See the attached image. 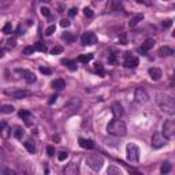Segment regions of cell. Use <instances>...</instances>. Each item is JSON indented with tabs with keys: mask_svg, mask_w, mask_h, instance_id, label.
Wrapping results in <instances>:
<instances>
[{
	"mask_svg": "<svg viewBox=\"0 0 175 175\" xmlns=\"http://www.w3.org/2000/svg\"><path fill=\"white\" fill-rule=\"evenodd\" d=\"M79 105H81V101L78 100V99H71V100H68L66 104H64V110H68V111H75V110H78L79 108Z\"/></svg>",
	"mask_w": 175,
	"mask_h": 175,
	"instance_id": "12",
	"label": "cell"
},
{
	"mask_svg": "<svg viewBox=\"0 0 175 175\" xmlns=\"http://www.w3.org/2000/svg\"><path fill=\"white\" fill-rule=\"evenodd\" d=\"M30 116H32V112L27 111V110H21V111H19V118L25 119V121L30 119Z\"/></svg>",
	"mask_w": 175,
	"mask_h": 175,
	"instance_id": "29",
	"label": "cell"
},
{
	"mask_svg": "<svg viewBox=\"0 0 175 175\" xmlns=\"http://www.w3.org/2000/svg\"><path fill=\"white\" fill-rule=\"evenodd\" d=\"M77 7H73V8H70V11H68V15H70V17H75V15H77Z\"/></svg>",
	"mask_w": 175,
	"mask_h": 175,
	"instance_id": "46",
	"label": "cell"
},
{
	"mask_svg": "<svg viewBox=\"0 0 175 175\" xmlns=\"http://www.w3.org/2000/svg\"><path fill=\"white\" fill-rule=\"evenodd\" d=\"M107 131L112 135H118V137H123L127 134V127L123 121H119L118 118H114L107 126Z\"/></svg>",
	"mask_w": 175,
	"mask_h": 175,
	"instance_id": "2",
	"label": "cell"
},
{
	"mask_svg": "<svg viewBox=\"0 0 175 175\" xmlns=\"http://www.w3.org/2000/svg\"><path fill=\"white\" fill-rule=\"evenodd\" d=\"M27 26H29V25H26V26H22V24H21L19 26H18V29H17V33H18V34H24Z\"/></svg>",
	"mask_w": 175,
	"mask_h": 175,
	"instance_id": "40",
	"label": "cell"
},
{
	"mask_svg": "<svg viewBox=\"0 0 175 175\" xmlns=\"http://www.w3.org/2000/svg\"><path fill=\"white\" fill-rule=\"evenodd\" d=\"M107 174H110V175H122V170L118 168V167H115V165H111V167L107 170Z\"/></svg>",
	"mask_w": 175,
	"mask_h": 175,
	"instance_id": "27",
	"label": "cell"
},
{
	"mask_svg": "<svg viewBox=\"0 0 175 175\" xmlns=\"http://www.w3.org/2000/svg\"><path fill=\"white\" fill-rule=\"evenodd\" d=\"M138 63H140V60H138L137 56H133L131 52H126L125 62H123V66H125L126 68H135L138 66Z\"/></svg>",
	"mask_w": 175,
	"mask_h": 175,
	"instance_id": "7",
	"label": "cell"
},
{
	"mask_svg": "<svg viewBox=\"0 0 175 175\" xmlns=\"http://www.w3.org/2000/svg\"><path fill=\"white\" fill-rule=\"evenodd\" d=\"M94 73H96V74H99L100 77H104V75H105V70H104V67H103V64H101V63H96V64H94Z\"/></svg>",
	"mask_w": 175,
	"mask_h": 175,
	"instance_id": "24",
	"label": "cell"
},
{
	"mask_svg": "<svg viewBox=\"0 0 175 175\" xmlns=\"http://www.w3.org/2000/svg\"><path fill=\"white\" fill-rule=\"evenodd\" d=\"M56 99H57V96L55 94V96H51L49 97V100H48V104H54L55 101H56Z\"/></svg>",
	"mask_w": 175,
	"mask_h": 175,
	"instance_id": "48",
	"label": "cell"
},
{
	"mask_svg": "<svg viewBox=\"0 0 175 175\" xmlns=\"http://www.w3.org/2000/svg\"><path fill=\"white\" fill-rule=\"evenodd\" d=\"M149 77L153 79V81H160V78H162V70L157 67H152L149 68Z\"/></svg>",
	"mask_w": 175,
	"mask_h": 175,
	"instance_id": "16",
	"label": "cell"
},
{
	"mask_svg": "<svg viewBox=\"0 0 175 175\" xmlns=\"http://www.w3.org/2000/svg\"><path fill=\"white\" fill-rule=\"evenodd\" d=\"M11 96H12L15 100H21V99L29 97V96H30V92L26 90V89H19V90L12 92V93H11Z\"/></svg>",
	"mask_w": 175,
	"mask_h": 175,
	"instance_id": "14",
	"label": "cell"
},
{
	"mask_svg": "<svg viewBox=\"0 0 175 175\" xmlns=\"http://www.w3.org/2000/svg\"><path fill=\"white\" fill-rule=\"evenodd\" d=\"M112 114H114V118H121L122 115H123V105L121 103H114L112 104Z\"/></svg>",
	"mask_w": 175,
	"mask_h": 175,
	"instance_id": "13",
	"label": "cell"
},
{
	"mask_svg": "<svg viewBox=\"0 0 175 175\" xmlns=\"http://www.w3.org/2000/svg\"><path fill=\"white\" fill-rule=\"evenodd\" d=\"M41 1H45V3H48V1H49V0H41Z\"/></svg>",
	"mask_w": 175,
	"mask_h": 175,
	"instance_id": "53",
	"label": "cell"
},
{
	"mask_svg": "<svg viewBox=\"0 0 175 175\" xmlns=\"http://www.w3.org/2000/svg\"><path fill=\"white\" fill-rule=\"evenodd\" d=\"M70 25H71V22H70L68 19H62V21H60V26H62V27H68Z\"/></svg>",
	"mask_w": 175,
	"mask_h": 175,
	"instance_id": "43",
	"label": "cell"
},
{
	"mask_svg": "<svg viewBox=\"0 0 175 175\" xmlns=\"http://www.w3.org/2000/svg\"><path fill=\"white\" fill-rule=\"evenodd\" d=\"M11 32H12V25H11V22H7V24L3 26V33L4 34H10Z\"/></svg>",
	"mask_w": 175,
	"mask_h": 175,
	"instance_id": "33",
	"label": "cell"
},
{
	"mask_svg": "<svg viewBox=\"0 0 175 175\" xmlns=\"http://www.w3.org/2000/svg\"><path fill=\"white\" fill-rule=\"evenodd\" d=\"M126 157L131 163H137L140 160V149H138L137 145L127 144V146H126Z\"/></svg>",
	"mask_w": 175,
	"mask_h": 175,
	"instance_id": "4",
	"label": "cell"
},
{
	"mask_svg": "<svg viewBox=\"0 0 175 175\" xmlns=\"http://www.w3.org/2000/svg\"><path fill=\"white\" fill-rule=\"evenodd\" d=\"M55 30H56L55 25H51V26H48L47 29H45V36H52V34L55 33Z\"/></svg>",
	"mask_w": 175,
	"mask_h": 175,
	"instance_id": "36",
	"label": "cell"
},
{
	"mask_svg": "<svg viewBox=\"0 0 175 175\" xmlns=\"http://www.w3.org/2000/svg\"><path fill=\"white\" fill-rule=\"evenodd\" d=\"M134 99L135 101H137L138 104H145L146 101H148V93L142 89V88H137L134 92Z\"/></svg>",
	"mask_w": 175,
	"mask_h": 175,
	"instance_id": "9",
	"label": "cell"
},
{
	"mask_svg": "<svg viewBox=\"0 0 175 175\" xmlns=\"http://www.w3.org/2000/svg\"><path fill=\"white\" fill-rule=\"evenodd\" d=\"M155 101L164 114L171 115V116L175 115V99H172L171 96L163 93V92H157L155 94Z\"/></svg>",
	"mask_w": 175,
	"mask_h": 175,
	"instance_id": "1",
	"label": "cell"
},
{
	"mask_svg": "<svg viewBox=\"0 0 175 175\" xmlns=\"http://www.w3.org/2000/svg\"><path fill=\"white\" fill-rule=\"evenodd\" d=\"M24 145H25V148L27 149V152H29V153H34V152H36V145H34L33 141H30V140H29V141H26Z\"/></svg>",
	"mask_w": 175,
	"mask_h": 175,
	"instance_id": "26",
	"label": "cell"
},
{
	"mask_svg": "<svg viewBox=\"0 0 175 175\" xmlns=\"http://www.w3.org/2000/svg\"><path fill=\"white\" fill-rule=\"evenodd\" d=\"M67 157H68V153H67V152L62 151V152H59V153H57V160H59V162H64V160H66Z\"/></svg>",
	"mask_w": 175,
	"mask_h": 175,
	"instance_id": "35",
	"label": "cell"
},
{
	"mask_svg": "<svg viewBox=\"0 0 175 175\" xmlns=\"http://www.w3.org/2000/svg\"><path fill=\"white\" fill-rule=\"evenodd\" d=\"M174 82H175V73H174V77H172V81H171V85H172V84H174Z\"/></svg>",
	"mask_w": 175,
	"mask_h": 175,
	"instance_id": "51",
	"label": "cell"
},
{
	"mask_svg": "<svg viewBox=\"0 0 175 175\" xmlns=\"http://www.w3.org/2000/svg\"><path fill=\"white\" fill-rule=\"evenodd\" d=\"M155 44L156 43H155L153 38H148V40H145V43L142 44V47L138 48V52H140L141 55H146L149 49H152V48L155 47Z\"/></svg>",
	"mask_w": 175,
	"mask_h": 175,
	"instance_id": "10",
	"label": "cell"
},
{
	"mask_svg": "<svg viewBox=\"0 0 175 175\" xmlns=\"http://www.w3.org/2000/svg\"><path fill=\"white\" fill-rule=\"evenodd\" d=\"M34 51H36V48L32 47V45H29V47H25V48H24L22 54H24V55H33Z\"/></svg>",
	"mask_w": 175,
	"mask_h": 175,
	"instance_id": "34",
	"label": "cell"
},
{
	"mask_svg": "<svg viewBox=\"0 0 175 175\" xmlns=\"http://www.w3.org/2000/svg\"><path fill=\"white\" fill-rule=\"evenodd\" d=\"M62 63H63L64 66H67V67L70 68L71 71H75V70L78 68L77 62H75V60H70V59H63V60H62Z\"/></svg>",
	"mask_w": 175,
	"mask_h": 175,
	"instance_id": "19",
	"label": "cell"
},
{
	"mask_svg": "<svg viewBox=\"0 0 175 175\" xmlns=\"http://www.w3.org/2000/svg\"><path fill=\"white\" fill-rule=\"evenodd\" d=\"M63 174H67V175L78 174V164H75V163H70V164H67L63 168Z\"/></svg>",
	"mask_w": 175,
	"mask_h": 175,
	"instance_id": "15",
	"label": "cell"
},
{
	"mask_svg": "<svg viewBox=\"0 0 175 175\" xmlns=\"http://www.w3.org/2000/svg\"><path fill=\"white\" fill-rule=\"evenodd\" d=\"M175 54V51L172 49V48H170V47H162L160 49H159V55L160 56H171V55H174Z\"/></svg>",
	"mask_w": 175,
	"mask_h": 175,
	"instance_id": "18",
	"label": "cell"
},
{
	"mask_svg": "<svg viewBox=\"0 0 175 175\" xmlns=\"http://www.w3.org/2000/svg\"><path fill=\"white\" fill-rule=\"evenodd\" d=\"M7 45H8V47H10V48H14V47H15V45H17V40H15V38H14V37L8 38V40H7Z\"/></svg>",
	"mask_w": 175,
	"mask_h": 175,
	"instance_id": "38",
	"label": "cell"
},
{
	"mask_svg": "<svg viewBox=\"0 0 175 175\" xmlns=\"http://www.w3.org/2000/svg\"><path fill=\"white\" fill-rule=\"evenodd\" d=\"M17 71L24 75L25 81H26L27 84H33V82H36V74H34L33 71H29V70H17Z\"/></svg>",
	"mask_w": 175,
	"mask_h": 175,
	"instance_id": "11",
	"label": "cell"
},
{
	"mask_svg": "<svg viewBox=\"0 0 175 175\" xmlns=\"http://www.w3.org/2000/svg\"><path fill=\"white\" fill-rule=\"evenodd\" d=\"M52 88L56 89V90H62L63 88H66V82H64L63 79H55V81L52 82Z\"/></svg>",
	"mask_w": 175,
	"mask_h": 175,
	"instance_id": "21",
	"label": "cell"
},
{
	"mask_svg": "<svg viewBox=\"0 0 175 175\" xmlns=\"http://www.w3.org/2000/svg\"><path fill=\"white\" fill-rule=\"evenodd\" d=\"M62 38H63V40H66V43H73V41L75 40L74 34H71V33H63V34H62Z\"/></svg>",
	"mask_w": 175,
	"mask_h": 175,
	"instance_id": "30",
	"label": "cell"
},
{
	"mask_svg": "<svg viewBox=\"0 0 175 175\" xmlns=\"http://www.w3.org/2000/svg\"><path fill=\"white\" fill-rule=\"evenodd\" d=\"M41 14H43L44 17H51V10L48 7H41Z\"/></svg>",
	"mask_w": 175,
	"mask_h": 175,
	"instance_id": "37",
	"label": "cell"
},
{
	"mask_svg": "<svg viewBox=\"0 0 175 175\" xmlns=\"http://www.w3.org/2000/svg\"><path fill=\"white\" fill-rule=\"evenodd\" d=\"M172 37H175V29H174V32H172Z\"/></svg>",
	"mask_w": 175,
	"mask_h": 175,
	"instance_id": "52",
	"label": "cell"
},
{
	"mask_svg": "<svg viewBox=\"0 0 175 175\" xmlns=\"http://www.w3.org/2000/svg\"><path fill=\"white\" fill-rule=\"evenodd\" d=\"M52 140H54V142H56V144H57V142H60V135H59V134H55L54 137H52Z\"/></svg>",
	"mask_w": 175,
	"mask_h": 175,
	"instance_id": "49",
	"label": "cell"
},
{
	"mask_svg": "<svg viewBox=\"0 0 175 175\" xmlns=\"http://www.w3.org/2000/svg\"><path fill=\"white\" fill-rule=\"evenodd\" d=\"M172 25V21H170V19H167V21H163V27L164 29H167V27H170Z\"/></svg>",
	"mask_w": 175,
	"mask_h": 175,
	"instance_id": "47",
	"label": "cell"
},
{
	"mask_svg": "<svg viewBox=\"0 0 175 175\" xmlns=\"http://www.w3.org/2000/svg\"><path fill=\"white\" fill-rule=\"evenodd\" d=\"M25 134V131L22 127H15L14 129V137L18 138V140H22V137H24Z\"/></svg>",
	"mask_w": 175,
	"mask_h": 175,
	"instance_id": "28",
	"label": "cell"
},
{
	"mask_svg": "<svg viewBox=\"0 0 175 175\" xmlns=\"http://www.w3.org/2000/svg\"><path fill=\"white\" fill-rule=\"evenodd\" d=\"M171 171V164L170 163H163L162 167H160V172L162 174H167V172Z\"/></svg>",
	"mask_w": 175,
	"mask_h": 175,
	"instance_id": "31",
	"label": "cell"
},
{
	"mask_svg": "<svg viewBox=\"0 0 175 175\" xmlns=\"http://www.w3.org/2000/svg\"><path fill=\"white\" fill-rule=\"evenodd\" d=\"M0 112H1V114H12V112H14V105H11V104L1 105V108H0Z\"/></svg>",
	"mask_w": 175,
	"mask_h": 175,
	"instance_id": "25",
	"label": "cell"
},
{
	"mask_svg": "<svg viewBox=\"0 0 175 175\" xmlns=\"http://www.w3.org/2000/svg\"><path fill=\"white\" fill-rule=\"evenodd\" d=\"M163 134L167 140L175 138V119H168L163 125Z\"/></svg>",
	"mask_w": 175,
	"mask_h": 175,
	"instance_id": "5",
	"label": "cell"
},
{
	"mask_svg": "<svg viewBox=\"0 0 175 175\" xmlns=\"http://www.w3.org/2000/svg\"><path fill=\"white\" fill-rule=\"evenodd\" d=\"M81 41H82V45H94L97 43V36L93 32H86V33L82 34Z\"/></svg>",
	"mask_w": 175,
	"mask_h": 175,
	"instance_id": "8",
	"label": "cell"
},
{
	"mask_svg": "<svg viewBox=\"0 0 175 175\" xmlns=\"http://www.w3.org/2000/svg\"><path fill=\"white\" fill-rule=\"evenodd\" d=\"M47 153H48V156H54L55 155V148L54 146H47Z\"/></svg>",
	"mask_w": 175,
	"mask_h": 175,
	"instance_id": "44",
	"label": "cell"
},
{
	"mask_svg": "<svg viewBox=\"0 0 175 175\" xmlns=\"http://www.w3.org/2000/svg\"><path fill=\"white\" fill-rule=\"evenodd\" d=\"M142 19H144V15H135V17H133L130 21H129V26L130 27H134V26H137L140 22H142Z\"/></svg>",
	"mask_w": 175,
	"mask_h": 175,
	"instance_id": "20",
	"label": "cell"
},
{
	"mask_svg": "<svg viewBox=\"0 0 175 175\" xmlns=\"http://www.w3.org/2000/svg\"><path fill=\"white\" fill-rule=\"evenodd\" d=\"M86 164L90 167L94 171H99V170L103 168V164H104V159L100 155H90L86 159Z\"/></svg>",
	"mask_w": 175,
	"mask_h": 175,
	"instance_id": "3",
	"label": "cell"
},
{
	"mask_svg": "<svg viewBox=\"0 0 175 175\" xmlns=\"http://www.w3.org/2000/svg\"><path fill=\"white\" fill-rule=\"evenodd\" d=\"M34 48H36V51H38V52H43V54H45V52L48 51L45 43H43V41H37V43L34 44Z\"/></svg>",
	"mask_w": 175,
	"mask_h": 175,
	"instance_id": "22",
	"label": "cell"
},
{
	"mask_svg": "<svg viewBox=\"0 0 175 175\" xmlns=\"http://www.w3.org/2000/svg\"><path fill=\"white\" fill-rule=\"evenodd\" d=\"M119 41H121V44H127V37H126V33H122L121 37H119Z\"/></svg>",
	"mask_w": 175,
	"mask_h": 175,
	"instance_id": "42",
	"label": "cell"
},
{
	"mask_svg": "<svg viewBox=\"0 0 175 175\" xmlns=\"http://www.w3.org/2000/svg\"><path fill=\"white\" fill-rule=\"evenodd\" d=\"M40 71L43 73V74H45V75L52 74V70H51L49 67H40Z\"/></svg>",
	"mask_w": 175,
	"mask_h": 175,
	"instance_id": "39",
	"label": "cell"
},
{
	"mask_svg": "<svg viewBox=\"0 0 175 175\" xmlns=\"http://www.w3.org/2000/svg\"><path fill=\"white\" fill-rule=\"evenodd\" d=\"M108 63L116 64V57H115V55H110V57H108Z\"/></svg>",
	"mask_w": 175,
	"mask_h": 175,
	"instance_id": "45",
	"label": "cell"
},
{
	"mask_svg": "<svg viewBox=\"0 0 175 175\" xmlns=\"http://www.w3.org/2000/svg\"><path fill=\"white\" fill-rule=\"evenodd\" d=\"M84 14H85V17H93V11L90 10V8H88V7H85L84 8Z\"/></svg>",
	"mask_w": 175,
	"mask_h": 175,
	"instance_id": "41",
	"label": "cell"
},
{
	"mask_svg": "<svg viewBox=\"0 0 175 175\" xmlns=\"http://www.w3.org/2000/svg\"><path fill=\"white\" fill-rule=\"evenodd\" d=\"M78 142H79V145H81L82 148H85V149H93V148H94V142L92 141V140H86V138H79V140H78Z\"/></svg>",
	"mask_w": 175,
	"mask_h": 175,
	"instance_id": "17",
	"label": "cell"
},
{
	"mask_svg": "<svg viewBox=\"0 0 175 175\" xmlns=\"http://www.w3.org/2000/svg\"><path fill=\"white\" fill-rule=\"evenodd\" d=\"M92 59H93V54H84L78 56V62H81V63H88Z\"/></svg>",
	"mask_w": 175,
	"mask_h": 175,
	"instance_id": "23",
	"label": "cell"
},
{
	"mask_svg": "<svg viewBox=\"0 0 175 175\" xmlns=\"http://www.w3.org/2000/svg\"><path fill=\"white\" fill-rule=\"evenodd\" d=\"M3 174H10V175H14L15 172H14V171H11V170H4V171H3Z\"/></svg>",
	"mask_w": 175,
	"mask_h": 175,
	"instance_id": "50",
	"label": "cell"
},
{
	"mask_svg": "<svg viewBox=\"0 0 175 175\" xmlns=\"http://www.w3.org/2000/svg\"><path fill=\"white\" fill-rule=\"evenodd\" d=\"M165 144H167V138L164 137V134L160 133V131H156L155 134H153V137H152V146L155 149H160Z\"/></svg>",
	"mask_w": 175,
	"mask_h": 175,
	"instance_id": "6",
	"label": "cell"
},
{
	"mask_svg": "<svg viewBox=\"0 0 175 175\" xmlns=\"http://www.w3.org/2000/svg\"><path fill=\"white\" fill-rule=\"evenodd\" d=\"M164 1H167V0H164Z\"/></svg>",
	"mask_w": 175,
	"mask_h": 175,
	"instance_id": "54",
	"label": "cell"
},
{
	"mask_svg": "<svg viewBox=\"0 0 175 175\" xmlns=\"http://www.w3.org/2000/svg\"><path fill=\"white\" fill-rule=\"evenodd\" d=\"M62 52H63V47L62 45H56V47H54L51 49V55H59Z\"/></svg>",
	"mask_w": 175,
	"mask_h": 175,
	"instance_id": "32",
	"label": "cell"
}]
</instances>
